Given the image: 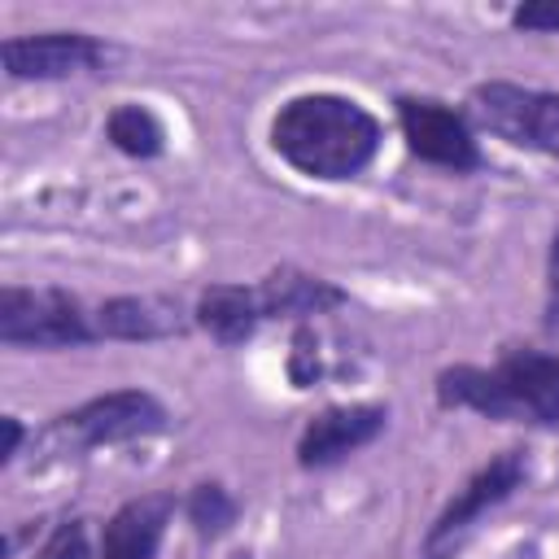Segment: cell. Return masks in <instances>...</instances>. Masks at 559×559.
I'll use <instances>...</instances> for the list:
<instances>
[{
	"label": "cell",
	"mask_w": 559,
	"mask_h": 559,
	"mask_svg": "<svg viewBox=\"0 0 559 559\" xmlns=\"http://www.w3.org/2000/svg\"><path fill=\"white\" fill-rule=\"evenodd\" d=\"M105 140H109L118 153L135 157V162H148V157H162V153H166V127H162V118H157L148 105H140V100H122V105L109 109V118H105Z\"/></svg>",
	"instance_id": "obj_14"
},
{
	"label": "cell",
	"mask_w": 559,
	"mask_h": 559,
	"mask_svg": "<svg viewBox=\"0 0 559 559\" xmlns=\"http://www.w3.org/2000/svg\"><path fill=\"white\" fill-rule=\"evenodd\" d=\"M192 323L201 332H210V341L218 345H245L262 319V301H258V288L253 284H205L197 306H192Z\"/></svg>",
	"instance_id": "obj_13"
},
{
	"label": "cell",
	"mask_w": 559,
	"mask_h": 559,
	"mask_svg": "<svg viewBox=\"0 0 559 559\" xmlns=\"http://www.w3.org/2000/svg\"><path fill=\"white\" fill-rule=\"evenodd\" d=\"M528 480V459L524 450H502L493 454L480 472H472V480L441 507V515L428 524L424 533V559H445L493 507H502L520 485Z\"/></svg>",
	"instance_id": "obj_6"
},
{
	"label": "cell",
	"mask_w": 559,
	"mask_h": 559,
	"mask_svg": "<svg viewBox=\"0 0 559 559\" xmlns=\"http://www.w3.org/2000/svg\"><path fill=\"white\" fill-rule=\"evenodd\" d=\"M467 114L498 140L559 157V92L542 87H520L507 79L476 83L467 96Z\"/></svg>",
	"instance_id": "obj_5"
},
{
	"label": "cell",
	"mask_w": 559,
	"mask_h": 559,
	"mask_svg": "<svg viewBox=\"0 0 559 559\" xmlns=\"http://www.w3.org/2000/svg\"><path fill=\"white\" fill-rule=\"evenodd\" d=\"M0 341L9 349H83L100 341L96 319L83 301L57 284L48 288H0Z\"/></svg>",
	"instance_id": "obj_3"
},
{
	"label": "cell",
	"mask_w": 559,
	"mask_h": 559,
	"mask_svg": "<svg viewBox=\"0 0 559 559\" xmlns=\"http://www.w3.org/2000/svg\"><path fill=\"white\" fill-rule=\"evenodd\" d=\"M253 288L262 301V319H314V314H328L349 301L345 288H336L332 280L310 275L301 266H275Z\"/></svg>",
	"instance_id": "obj_12"
},
{
	"label": "cell",
	"mask_w": 559,
	"mask_h": 559,
	"mask_svg": "<svg viewBox=\"0 0 559 559\" xmlns=\"http://www.w3.org/2000/svg\"><path fill=\"white\" fill-rule=\"evenodd\" d=\"M266 140H271L275 157L288 162L297 175L341 183V179H358L376 162L384 127L354 96L301 92V96H288L271 114Z\"/></svg>",
	"instance_id": "obj_1"
},
{
	"label": "cell",
	"mask_w": 559,
	"mask_h": 559,
	"mask_svg": "<svg viewBox=\"0 0 559 559\" xmlns=\"http://www.w3.org/2000/svg\"><path fill=\"white\" fill-rule=\"evenodd\" d=\"M183 515H188V524H192V533H197L201 542H218L223 533L236 528L240 502H236V493H231L223 480H201V485H192V493L183 498Z\"/></svg>",
	"instance_id": "obj_15"
},
{
	"label": "cell",
	"mask_w": 559,
	"mask_h": 559,
	"mask_svg": "<svg viewBox=\"0 0 559 559\" xmlns=\"http://www.w3.org/2000/svg\"><path fill=\"white\" fill-rule=\"evenodd\" d=\"M389 424V406L380 402H349V406H328L306 419L297 437V467L301 472H323L371 445Z\"/></svg>",
	"instance_id": "obj_9"
},
{
	"label": "cell",
	"mask_w": 559,
	"mask_h": 559,
	"mask_svg": "<svg viewBox=\"0 0 559 559\" xmlns=\"http://www.w3.org/2000/svg\"><path fill=\"white\" fill-rule=\"evenodd\" d=\"M170 415L148 389H114L79 402L74 411L57 415L48 437H57L66 450H100V445H127L166 432Z\"/></svg>",
	"instance_id": "obj_4"
},
{
	"label": "cell",
	"mask_w": 559,
	"mask_h": 559,
	"mask_svg": "<svg viewBox=\"0 0 559 559\" xmlns=\"http://www.w3.org/2000/svg\"><path fill=\"white\" fill-rule=\"evenodd\" d=\"M432 393L441 411H476L498 424L559 428V354L511 345L489 367L454 362L437 371Z\"/></svg>",
	"instance_id": "obj_2"
},
{
	"label": "cell",
	"mask_w": 559,
	"mask_h": 559,
	"mask_svg": "<svg viewBox=\"0 0 559 559\" xmlns=\"http://www.w3.org/2000/svg\"><path fill=\"white\" fill-rule=\"evenodd\" d=\"M31 559H92V542H87V520H61L44 546L31 555Z\"/></svg>",
	"instance_id": "obj_16"
},
{
	"label": "cell",
	"mask_w": 559,
	"mask_h": 559,
	"mask_svg": "<svg viewBox=\"0 0 559 559\" xmlns=\"http://www.w3.org/2000/svg\"><path fill=\"white\" fill-rule=\"evenodd\" d=\"M546 323L559 328V231L550 240V262H546Z\"/></svg>",
	"instance_id": "obj_18"
},
{
	"label": "cell",
	"mask_w": 559,
	"mask_h": 559,
	"mask_svg": "<svg viewBox=\"0 0 559 559\" xmlns=\"http://www.w3.org/2000/svg\"><path fill=\"white\" fill-rule=\"evenodd\" d=\"M515 31H537V35H559V0H533L511 9Z\"/></svg>",
	"instance_id": "obj_17"
},
{
	"label": "cell",
	"mask_w": 559,
	"mask_h": 559,
	"mask_svg": "<svg viewBox=\"0 0 559 559\" xmlns=\"http://www.w3.org/2000/svg\"><path fill=\"white\" fill-rule=\"evenodd\" d=\"M0 57H4V74L17 83H57L105 70L114 48L87 31H44V35H9L0 44Z\"/></svg>",
	"instance_id": "obj_8"
},
{
	"label": "cell",
	"mask_w": 559,
	"mask_h": 559,
	"mask_svg": "<svg viewBox=\"0 0 559 559\" xmlns=\"http://www.w3.org/2000/svg\"><path fill=\"white\" fill-rule=\"evenodd\" d=\"M175 511H179V498L170 489H153V493H140V498H127L105 520L96 559H157Z\"/></svg>",
	"instance_id": "obj_10"
},
{
	"label": "cell",
	"mask_w": 559,
	"mask_h": 559,
	"mask_svg": "<svg viewBox=\"0 0 559 559\" xmlns=\"http://www.w3.org/2000/svg\"><path fill=\"white\" fill-rule=\"evenodd\" d=\"M393 105H397L402 140L419 162L441 166L450 175H472L485 166L480 144H476L463 109H454L437 96H397Z\"/></svg>",
	"instance_id": "obj_7"
},
{
	"label": "cell",
	"mask_w": 559,
	"mask_h": 559,
	"mask_svg": "<svg viewBox=\"0 0 559 559\" xmlns=\"http://www.w3.org/2000/svg\"><path fill=\"white\" fill-rule=\"evenodd\" d=\"M92 319H96V332L109 341H170V336L188 332L183 306L175 297H153V293L109 297V301H100V310Z\"/></svg>",
	"instance_id": "obj_11"
},
{
	"label": "cell",
	"mask_w": 559,
	"mask_h": 559,
	"mask_svg": "<svg viewBox=\"0 0 559 559\" xmlns=\"http://www.w3.org/2000/svg\"><path fill=\"white\" fill-rule=\"evenodd\" d=\"M4 450H0V463H13L17 459V445H22V419L17 415H4Z\"/></svg>",
	"instance_id": "obj_19"
}]
</instances>
